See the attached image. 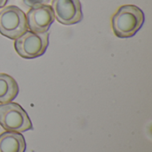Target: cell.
<instances>
[{
	"label": "cell",
	"instance_id": "1",
	"mask_svg": "<svg viewBox=\"0 0 152 152\" xmlns=\"http://www.w3.org/2000/svg\"><path fill=\"white\" fill-rule=\"evenodd\" d=\"M144 20V12L141 8L134 4H125L111 18L112 30L119 38H129L141 29Z\"/></svg>",
	"mask_w": 152,
	"mask_h": 152
},
{
	"label": "cell",
	"instance_id": "2",
	"mask_svg": "<svg viewBox=\"0 0 152 152\" xmlns=\"http://www.w3.org/2000/svg\"><path fill=\"white\" fill-rule=\"evenodd\" d=\"M0 125L8 132L20 134L33 129L32 122L24 109L12 102L0 104Z\"/></svg>",
	"mask_w": 152,
	"mask_h": 152
},
{
	"label": "cell",
	"instance_id": "3",
	"mask_svg": "<svg viewBox=\"0 0 152 152\" xmlns=\"http://www.w3.org/2000/svg\"><path fill=\"white\" fill-rule=\"evenodd\" d=\"M49 45V33H36L27 30L15 39L14 48L24 59H35L43 55Z\"/></svg>",
	"mask_w": 152,
	"mask_h": 152
},
{
	"label": "cell",
	"instance_id": "4",
	"mask_svg": "<svg viewBox=\"0 0 152 152\" xmlns=\"http://www.w3.org/2000/svg\"><path fill=\"white\" fill-rule=\"evenodd\" d=\"M28 30L24 12L16 5L3 7L0 11V34L10 39H16Z\"/></svg>",
	"mask_w": 152,
	"mask_h": 152
},
{
	"label": "cell",
	"instance_id": "5",
	"mask_svg": "<svg viewBox=\"0 0 152 152\" xmlns=\"http://www.w3.org/2000/svg\"><path fill=\"white\" fill-rule=\"evenodd\" d=\"M54 18L63 25H73L83 19L80 0H53L51 5Z\"/></svg>",
	"mask_w": 152,
	"mask_h": 152
},
{
	"label": "cell",
	"instance_id": "6",
	"mask_svg": "<svg viewBox=\"0 0 152 152\" xmlns=\"http://www.w3.org/2000/svg\"><path fill=\"white\" fill-rule=\"evenodd\" d=\"M28 28L36 33L47 32L54 21V14L51 5L44 4L30 8L26 15Z\"/></svg>",
	"mask_w": 152,
	"mask_h": 152
},
{
	"label": "cell",
	"instance_id": "7",
	"mask_svg": "<svg viewBox=\"0 0 152 152\" xmlns=\"http://www.w3.org/2000/svg\"><path fill=\"white\" fill-rule=\"evenodd\" d=\"M26 142L20 133L4 132L0 134V152H25Z\"/></svg>",
	"mask_w": 152,
	"mask_h": 152
},
{
	"label": "cell",
	"instance_id": "8",
	"mask_svg": "<svg viewBox=\"0 0 152 152\" xmlns=\"http://www.w3.org/2000/svg\"><path fill=\"white\" fill-rule=\"evenodd\" d=\"M19 94V86L11 76L0 73V103L12 102Z\"/></svg>",
	"mask_w": 152,
	"mask_h": 152
},
{
	"label": "cell",
	"instance_id": "9",
	"mask_svg": "<svg viewBox=\"0 0 152 152\" xmlns=\"http://www.w3.org/2000/svg\"><path fill=\"white\" fill-rule=\"evenodd\" d=\"M22 1L27 6H28L30 8H33V7L47 4L50 0H22Z\"/></svg>",
	"mask_w": 152,
	"mask_h": 152
},
{
	"label": "cell",
	"instance_id": "10",
	"mask_svg": "<svg viewBox=\"0 0 152 152\" xmlns=\"http://www.w3.org/2000/svg\"><path fill=\"white\" fill-rule=\"evenodd\" d=\"M8 0H0V8H3L5 6V4H7Z\"/></svg>",
	"mask_w": 152,
	"mask_h": 152
}]
</instances>
